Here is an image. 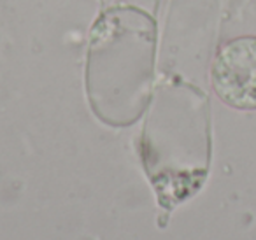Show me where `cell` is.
I'll return each instance as SVG.
<instances>
[{"label":"cell","instance_id":"obj_1","mask_svg":"<svg viewBox=\"0 0 256 240\" xmlns=\"http://www.w3.org/2000/svg\"><path fill=\"white\" fill-rule=\"evenodd\" d=\"M212 88L234 109H256V37H238L223 44L214 58Z\"/></svg>","mask_w":256,"mask_h":240}]
</instances>
